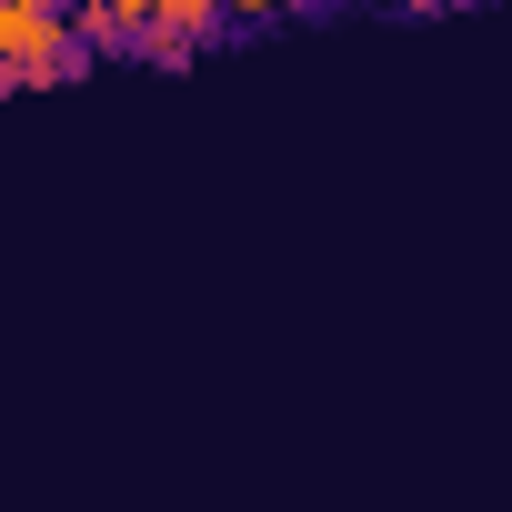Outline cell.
Listing matches in <instances>:
<instances>
[{"label":"cell","instance_id":"obj_1","mask_svg":"<svg viewBox=\"0 0 512 512\" xmlns=\"http://www.w3.org/2000/svg\"><path fill=\"white\" fill-rule=\"evenodd\" d=\"M211 31H221V11H211V0H151V41L191 51V41H211Z\"/></svg>","mask_w":512,"mask_h":512}]
</instances>
